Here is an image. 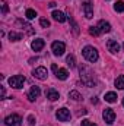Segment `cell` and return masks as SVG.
Masks as SVG:
<instances>
[{
	"instance_id": "obj_22",
	"label": "cell",
	"mask_w": 124,
	"mask_h": 126,
	"mask_svg": "<svg viewBox=\"0 0 124 126\" xmlns=\"http://www.w3.org/2000/svg\"><path fill=\"white\" fill-rule=\"evenodd\" d=\"M69 97H70L72 100H74V101H79V100H82V95L79 94L77 91H70V93H69Z\"/></svg>"
},
{
	"instance_id": "obj_8",
	"label": "cell",
	"mask_w": 124,
	"mask_h": 126,
	"mask_svg": "<svg viewBox=\"0 0 124 126\" xmlns=\"http://www.w3.org/2000/svg\"><path fill=\"white\" fill-rule=\"evenodd\" d=\"M56 116H57L59 120H62V122H67V120L70 119V111H69L67 109L63 107V109H59V110H57Z\"/></svg>"
},
{
	"instance_id": "obj_12",
	"label": "cell",
	"mask_w": 124,
	"mask_h": 126,
	"mask_svg": "<svg viewBox=\"0 0 124 126\" xmlns=\"http://www.w3.org/2000/svg\"><path fill=\"white\" fill-rule=\"evenodd\" d=\"M44 46H45V43H44V40L42 38H37V40H34L31 44L32 50L34 51H39V50H42L44 48Z\"/></svg>"
},
{
	"instance_id": "obj_4",
	"label": "cell",
	"mask_w": 124,
	"mask_h": 126,
	"mask_svg": "<svg viewBox=\"0 0 124 126\" xmlns=\"http://www.w3.org/2000/svg\"><path fill=\"white\" fill-rule=\"evenodd\" d=\"M4 123L7 126H21L22 125V117L19 114H10L4 119Z\"/></svg>"
},
{
	"instance_id": "obj_33",
	"label": "cell",
	"mask_w": 124,
	"mask_h": 126,
	"mask_svg": "<svg viewBox=\"0 0 124 126\" xmlns=\"http://www.w3.org/2000/svg\"><path fill=\"white\" fill-rule=\"evenodd\" d=\"M1 98H4V88L1 87Z\"/></svg>"
},
{
	"instance_id": "obj_35",
	"label": "cell",
	"mask_w": 124,
	"mask_h": 126,
	"mask_svg": "<svg viewBox=\"0 0 124 126\" xmlns=\"http://www.w3.org/2000/svg\"><path fill=\"white\" fill-rule=\"evenodd\" d=\"M123 48H124V44H123Z\"/></svg>"
},
{
	"instance_id": "obj_11",
	"label": "cell",
	"mask_w": 124,
	"mask_h": 126,
	"mask_svg": "<svg viewBox=\"0 0 124 126\" xmlns=\"http://www.w3.org/2000/svg\"><path fill=\"white\" fill-rule=\"evenodd\" d=\"M107 48H108V51H111V53H118L120 44H118L115 40H108V41H107Z\"/></svg>"
},
{
	"instance_id": "obj_26",
	"label": "cell",
	"mask_w": 124,
	"mask_h": 126,
	"mask_svg": "<svg viewBox=\"0 0 124 126\" xmlns=\"http://www.w3.org/2000/svg\"><path fill=\"white\" fill-rule=\"evenodd\" d=\"M66 62H67V64H69L70 67H73V66H74V56H72V54L67 56V60H66Z\"/></svg>"
},
{
	"instance_id": "obj_2",
	"label": "cell",
	"mask_w": 124,
	"mask_h": 126,
	"mask_svg": "<svg viewBox=\"0 0 124 126\" xmlns=\"http://www.w3.org/2000/svg\"><path fill=\"white\" fill-rule=\"evenodd\" d=\"M24 84H25V78H24L22 75H15V76L9 78V85H10L12 88L19 90V88L24 87Z\"/></svg>"
},
{
	"instance_id": "obj_10",
	"label": "cell",
	"mask_w": 124,
	"mask_h": 126,
	"mask_svg": "<svg viewBox=\"0 0 124 126\" xmlns=\"http://www.w3.org/2000/svg\"><path fill=\"white\" fill-rule=\"evenodd\" d=\"M39 94H41V90H39V87H31V91L28 93V100L29 101H35L38 97H39Z\"/></svg>"
},
{
	"instance_id": "obj_5",
	"label": "cell",
	"mask_w": 124,
	"mask_h": 126,
	"mask_svg": "<svg viewBox=\"0 0 124 126\" xmlns=\"http://www.w3.org/2000/svg\"><path fill=\"white\" fill-rule=\"evenodd\" d=\"M102 117H104V120H105L108 125H112L114 120H115V113H114L112 109H105L104 113H102Z\"/></svg>"
},
{
	"instance_id": "obj_15",
	"label": "cell",
	"mask_w": 124,
	"mask_h": 126,
	"mask_svg": "<svg viewBox=\"0 0 124 126\" xmlns=\"http://www.w3.org/2000/svg\"><path fill=\"white\" fill-rule=\"evenodd\" d=\"M16 25H21L24 30H26V32H28V34H34V30H32V27L29 25V24L24 22L22 19H18V21H16Z\"/></svg>"
},
{
	"instance_id": "obj_28",
	"label": "cell",
	"mask_w": 124,
	"mask_h": 126,
	"mask_svg": "<svg viewBox=\"0 0 124 126\" xmlns=\"http://www.w3.org/2000/svg\"><path fill=\"white\" fill-rule=\"evenodd\" d=\"M1 10H3V13H7V12H9V7H7V3H6L4 0H1Z\"/></svg>"
},
{
	"instance_id": "obj_27",
	"label": "cell",
	"mask_w": 124,
	"mask_h": 126,
	"mask_svg": "<svg viewBox=\"0 0 124 126\" xmlns=\"http://www.w3.org/2000/svg\"><path fill=\"white\" fill-rule=\"evenodd\" d=\"M39 24H41V27H44V28H48V27H50V21L45 19V18H42V19L39 21Z\"/></svg>"
},
{
	"instance_id": "obj_20",
	"label": "cell",
	"mask_w": 124,
	"mask_h": 126,
	"mask_svg": "<svg viewBox=\"0 0 124 126\" xmlns=\"http://www.w3.org/2000/svg\"><path fill=\"white\" fill-rule=\"evenodd\" d=\"M105 101H108V103L117 101V94H115V93H107V94H105Z\"/></svg>"
},
{
	"instance_id": "obj_7",
	"label": "cell",
	"mask_w": 124,
	"mask_h": 126,
	"mask_svg": "<svg viewBox=\"0 0 124 126\" xmlns=\"http://www.w3.org/2000/svg\"><path fill=\"white\" fill-rule=\"evenodd\" d=\"M37 79H39V81H44V79H47V75H48V72H47V69L45 67H42V66H39V67H37L35 70H34V73H32Z\"/></svg>"
},
{
	"instance_id": "obj_24",
	"label": "cell",
	"mask_w": 124,
	"mask_h": 126,
	"mask_svg": "<svg viewBox=\"0 0 124 126\" xmlns=\"http://www.w3.org/2000/svg\"><path fill=\"white\" fill-rule=\"evenodd\" d=\"M25 16H26V19H34V18L37 16V12H35L34 9H28V10L25 12Z\"/></svg>"
},
{
	"instance_id": "obj_14",
	"label": "cell",
	"mask_w": 124,
	"mask_h": 126,
	"mask_svg": "<svg viewBox=\"0 0 124 126\" xmlns=\"http://www.w3.org/2000/svg\"><path fill=\"white\" fill-rule=\"evenodd\" d=\"M98 30H99V32H110L111 31V25L108 22H105V21H99Z\"/></svg>"
},
{
	"instance_id": "obj_1",
	"label": "cell",
	"mask_w": 124,
	"mask_h": 126,
	"mask_svg": "<svg viewBox=\"0 0 124 126\" xmlns=\"http://www.w3.org/2000/svg\"><path fill=\"white\" fill-rule=\"evenodd\" d=\"M82 53H83V57L88 60V62H96L98 60V50L95 48V47H91V46H86L83 50H82Z\"/></svg>"
},
{
	"instance_id": "obj_9",
	"label": "cell",
	"mask_w": 124,
	"mask_h": 126,
	"mask_svg": "<svg viewBox=\"0 0 124 126\" xmlns=\"http://www.w3.org/2000/svg\"><path fill=\"white\" fill-rule=\"evenodd\" d=\"M83 10H85V16H86L88 19L93 18V9H92L91 0H83Z\"/></svg>"
},
{
	"instance_id": "obj_13",
	"label": "cell",
	"mask_w": 124,
	"mask_h": 126,
	"mask_svg": "<svg viewBox=\"0 0 124 126\" xmlns=\"http://www.w3.org/2000/svg\"><path fill=\"white\" fill-rule=\"evenodd\" d=\"M45 95H47V98H48V100H51V101H56V100H59V98H60V95H59V93H57L56 90H53V88L47 90V93H45Z\"/></svg>"
},
{
	"instance_id": "obj_32",
	"label": "cell",
	"mask_w": 124,
	"mask_h": 126,
	"mask_svg": "<svg viewBox=\"0 0 124 126\" xmlns=\"http://www.w3.org/2000/svg\"><path fill=\"white\" fill-rule=\"evenodd\" d=\"M51 69H53L54 72H57V70H59V69H57V64H53V66H51Z\"/></svg>"
},
{
	"instance_id": "obj_16",
	"label": "cell",
	"mask_w": 124,
	"mask_h": 126,
	"mask_svg": "<svg viewBox=\"0 0 124 126\" xmlns=\"http://www.w3.org/2000/svg\"><path fill=\"white\" fill-rule=\"evenodd\" d=\"M53 18H54L57 22H60V24L66 21V16H64V13H63V12H60V10H54V12H53Z\"/></svg>"
},
{
	"instance_id": "obj_25",
	"label": "cell",
	"mask_w": 124,
	"mask_h": 126,
	"mask_svg": "<svg viewBox=\"0 0 124 126\" xmlns=\"http://www.w3.org/2000/svg\"><path fill=\"white\" fill-rule=\"evenodd\" d=\"M89 34L93 35V37H98L101 32H99V30H98V27H89Z\"/></svg>"
},
{
	"instance_id": "obj_18",
	"label": "cell",
	"mask_w": 124,
	"mask_h": 126,
	"mask_svg": "<svg viewBox=\"0 0 124 126\" xmlns=\"http://www.w3.org/2000/svg\"><path fill=\"white\" fill-rule=\"evenodd\" d=\"M115 87L118 90H124V75H120L117 79H115Z\"/></svg>"
},
{
	"instance_id": "obj_3",
	"label": "cell",
	"mask_w": 124,
	"mask_h": 126,
	"mask_svg": "<svg viewBox=\"0 0 124 126\" xmlns=\"http://www.w3.org/2000/svg\"><path fill=\"white\" fill-rule=\"evenodd\" d=\"M80 78H82V82L88 87H93V84L89 81V78H93V75L91 73V70L88 67H82L80 69Z\"/></svg>"
},
{
	"instance_id": "obj_31",
	"label": "cell",
	"mask_w": 124,
	"mask_h": 126,
	"mask_svg": "<svg viewBox=\"0 0 124 126\" xmlns=\"http://www.w3.org/2000/svg\"><path fill=\"white\" fill-rule=\"evenodd\" d=\"M56 4H57L56 1H50V4H48V6H50V7H56Z\"/></svg>"
},
{
	"instance_id": "obj_17",
	"label": "cell",
	"mask_w": 124,
	"mask_h": 126,
	"mask_svg": "<svg viewBox=\"0 0 124 126\" xmlns=\"http://www.w3.org/2000/svg\"><path fill=\"white\" fill-rule=\"evenodd\" d=\"M56 76H57L60 81H64V79H67L69 73H67V70H66V69H59V70L56 72Z\"/></svg>"
},
{
	"instance_id": "obj_6",
	"label": "cell",
	"mask_w": 124,
	"mask_h": 126,
	"mask_svg": "<svg viewBox=\"0 0 124 126\" xmlns=\"http://www.w3.org/2000/svg\"><path fill=\"white\" fill-rule=\"evenodd\" d=\"M51 50H53V53L56 56H62L63 53H64V50H66V46L62 41H54L53 46H51Z\"/></svg>"
},
{
	"instance_id": "obj_30",
	"label": "cell",
	"mask_w": 124,
	"mask_h": 126,
	"mask_svg": "<svg viewBox=\"0 0 124 126\" xmlns=\"http://www.w3.org/2000/svg\"><path fill=\"white\" fill-rule=\"evenodd\" d=\"M28 120H29V126H34V120H35V117H34V116H29Z\"/></svg>"
},
{
	"instance_id": "obj_21",
	"label": "cell",
	"mask_w": 124,
	"mask_h": 126,
	"mask_svg": "<svg viewBox=\"0 0 124 126\" xmlns=\"http://www.w3.org/2000/svg\"><path fill=\"white\" fill-rule=\"evenodd\" d=\"M69 21H70V24H72V30H73V34H74V35H77V34H79V27H77V24L74 22V19H73L70 15H69Z\"/></svg>"
},
{
	"instance_id": "obj_34",
	"label": "cell",
	"mask_w": 124,
	"mask_h": 126,
	"mask_svg": "<svg viewBox=\"0 0 124 126\" xmlns=\"http://www.w3.org/2000/svg\"><path fill=\"white\" fill-rule=\"evenodd\" d=\"M123 106H124V98H123Z\"/></svg>"
},
{
	"instance_id": "obj_23",
	"label": "cell",
	"mask_w": 124,
	"mask_h": 126,
	"mask_svg": "<svg viewBox=\"0 0 124 126\" xmlns=\"http://www.w3.org/2000/svg\"><path fill=\"white\" fill-rule=\"evenodd\" d=\"M114 9H115V12H124V1L118 0V1L114 4Z\"/></svg>"
},
{
	"instance_id": "obj_29",
	"label": "cell",
	"mask_w": 124,
	"mask_h": 126,
	"mask_svg": "<svg viewBox=\"0 0 124 126\" xmlns=\"http://www.w3.org/2000/svg\"><path fill=\"white\" fill-rule=\"evenodd\" d=\"M82 126H98V125H95L91 120H82Z\"/></svg>"
},
{
	"instance_id": "obj_19",
	"label": "cell",
	"mask_w": 124,
	"mask_h": 126,
	"mask_svg": "<svg viewBox=\"0 0 124 126\" xmlns=\"http://www.w3.org/2000/svg\"><path fill=\"white\" fill-rule=\"evenodd\" d=\"M9 40L10 41H19V40H22V34H18V32L12 31L9 34Z\"/></svg>"
}]
</instances>
